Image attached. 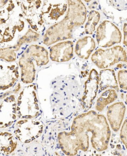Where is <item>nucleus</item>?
I'll return each mask as SVG.
<instances>
[{
	"label": "nucleus",
	"mask_w": 127,
	"mask_h": 156,
	"mask_svg": "<svg viewBox=\"0 0 127 156\" xmlns=\"http://www.w3.org/2000/svg\"><path fill=\"white\" fill-rule=\"evenodd\" d=\"M35 151V152H37V151Z\"/></svg>",
	"instance_id": "cd10ccee"
},
{
	"label": "nucleus",
	"mask_w": 127,
	"mask_h": 156,
	"mask_svg": "<svg viewBox=\"0 0 127 156\" xmlns=\"http://www.w3.org/2000/svg\"><path fill=\"white\" fill-rule=\"evenodd\" d=\"M17 137H18V138H19V139L20 138V136H17Z\"/></svg>",
	"instance_id": "b1692460"
},
{
	"label": "nucleus",
	"mask_w": 127,
	"mask_h": 156,
	"mask_svg": "<svg viewBox=\"0 0 127 156\" xmlns=\"http://www.w3.org/2000/svg\"><path fill=\"white\" fill-rule=\"evenodd\" d=\"M30 141L28 140H26L25 141V143H30Z\"/></svg>",
	"instance_id": "4468645a"
},
{
	"label": "nucleus",
	"mask_w": 127,
	"mask_h": 156,
	"mask_svg": "<svg viewBox=\"0 0 127 156\" xmlns=\"http://www.w3.org/2000/svg\"><path fill=\"white\" fill-rule=\"evenodd\" d=\"M99 84L101 90L108 88H113L115 90H119L114 70L111 69H102L100 72Z\"/></svg>",
	"instance_id": "6e6552de"
},
{
	"label": "nucleus",
	"mask_w": 127,
	"mask_h": 156,
	"mask_svg": "<svg viewBox=\"0 0 127 156\" xmlns=\"http://www.w3.org/2000/svg\"><path fill=\"white\" fill-rule=\"evenodd\" d=\"M35 137H36V138H38V136L36 135V136H35Z\"/></svg>",
	"instance_id": "6ab92c4d"
},
{
	"label": "nucleus",
	"mask_w": 127,
	"mask_h": 156,
	"mask_svg": "<svg viewBox=\"0 0 127 156\" xmlns=\"http://www.w3.org/2000/svg\"><path fill=\"white\" fill-rule=\"evenodd\" d=\"M22 150H18V152H20V151H22Z\"/></svg>",
	"instance_id": "a211bd4d"
},
{
	"label": "nucleus",
	"mask_w": 127,
	"mask_h": 156,
	"mask_svg": "<svg viewBox=\"0 0 127 156\" xmlns=\"http://www.w3.org/2000/svg\"><path fill=\"white\" fill-rule=\"evenodd\" d=\"M26 152H28V151H27V150H26Z\"/></svg>",
	"instance_id": "393cba45"
},
{
	"label": "nucleus",
	"mask_w": 127,
	"mask_h": 156,
	"mask_svg": "<svg viewBox=\"0 0 127 156\" xmlns=\"http://www.w3.org/2000/svg\"><path fill=\"white\" fill-rule=\"evenodd\" d=\"M28 140L29 141H32L31 139Z\"/></svg>",
	"instance_id": "4be33fe9"
},
{
	"label": "nucleus",
	"mask_w": 127,
	"mask_h": 156,
	"mask_svg": "<svg viewBox=\"0 0 127 156\" xmlns=\"http://www.w3.org/2000/svg\"><path fill=\"white\" fill-rule=\"evenodd\" d=\"M69 8L64 19L52 26L53 31L64 38H72V33L75 27L83 25L86 21L87 10L82 1H68Z\"/></svg>",
	"instance_id": "f257e3e1"
},
{
	"label": "nucleus",
	"mask_w": 127,
	"mask_h": 156,
	"mask_svg": "<svg viewBox=\"0 0 127 156\" xmlns=\"http://www.w3.org/2000/svg\"><path fill=\"white\" fill-rule=\"evenodd\" d=\"M127 24L126 23H125V24H124V28H123V31H124V41H123V44L124 45H125V47L127 46Z\"/></svg>",
	"instance_id": "ddd939ff"
},
{
	"label": "nucleus",
	"mask_w": 127,
	"mask_h": 156,
	"mask_svg": "<svg viewBox=\"0 0 127 156\" xmlns=\"http://www.w3.org/2000/svg\"><path fill=\"white\" fill-rule=\"evenodd\" d=\"M50 135H51V133H50Z\"/></svg>",
	"instance_id": "bb28decb"
},
{
	"label": "nucleus",
	"mask_w": 127,
	"mask_h": 156,
	"mask_svg": "<svg viewBox=\"0 0 127 156\" xmlns=\"http://www.w3.org/2000/svg\"><path fill=\"white\" fill-rule=\"evenodd\" d=\"M91 60L99 68L106 69L118 63H127L126 52L119 45L105 50L99 48L92 55Z\"/></svg>",
	"instance_id": "f03ea898"
},
{
	"label": "nucleus",
	"mask_w": 127,
	"mask_h": 156,
	"mask_svg": "<svg viewBox=\"0 0 127 156\" xmlns=\"http://www.w3.org/2000/svg\"><path fill=\"white\" fill-rule=\"evenodd\" d=\"M51 137H50V138H49V140H51Z\"/></svg>",
	"instance_id": "412c9836"
},
{
	"label": "nucleus",
	"mask_w": 127,
	"mask_h": 156,
	"mask_svg": "<svg viewBox=\"0 0 127 156\" xmlns=\"http://www.w3.org/2000/svg\"><path fill=\"white\" fill-rule=\"evenodd\" d=\"M17 131V132L18 133H20L21 132V131L19 129H18V130H17L16 131Z\"/></svg>",
	"instance_id": "2eb2a0df"
},
{
	"label": "nucleus",
	"mask_w": 127,
	"mask_h": 156,
	"mask_svg": "<svg viewBox=\"0 0 127 156\" xmlns=\"http://www.w3.org/2000/svg\"><path fill=\"white\" fill-rule=\"evenodd\" d=\"M99 73L95 69H92L85 83V90L82 99L83 108L89 109L91 107L99 89Z\"/></svg>",
	"instance_id": "20e7f679"
},
{
	"label": "nucleus",
	"mask_w": 127,
	"mask_h": 156,
	"mask_svg": "<svg viewBox=\"0 0 127 156\" xmlns=\"http://www.w3.org/2000/svg\"><path fill=\"white\" fill-rule=\"evenodd\" d=\"M96 47V42L90 36L79 39L76 43L74 51L79 58L88 60Z\"/></svg>",
	"instance_id": "423d86ee"
},
{
	"label": "nucleus",
	"mask_w": 127,
	"mask_h": 156,
	"mask_svg": "<svg viewBox=\"0 0 127 156\" xmlns=\"http://www.w3.org/2000/svg\"><path fill=\"white\" fill-rule=\"evenodd\" d=\"M24 54L28 57H32L38 66H45L49 61L48 52L42 46L32 45Z\"/></svg>",
	"instance_id": "1a4fd4ad"
},
{
	"label": "nucleus",
	"mask_w": 127,
	"mask_h": 156,
	"mask_svg": "<svg viewBox=\"0 0 127 156\" xmlns=\"http://www.w3.org/2000/svg\"><path fill=\"white\" fill-rule=\"evenodd\" d=\"M125 111V107L122 102H116L108 108L107 116L112 127L119 128L123 120Z\"/></svg>",
	"instance_id": "0eeeda50"
},
{
	"label": "nucleus",
	"mask_w": 127,
	"mask_h": 156,
	"mask_svg": "<svg viewBox=\"0 0 127 156\" xmlns=\"http://www.w3.org/2000/svg\"><path fill=\"white\" fill-rule=\"evenodd\" d=\"M37 149V147H36V148H34V150H36Z\"/></svg>",
	"instance_id": "aec40b11"
},
{
	"label": "nucleus",
	"mask_w": 127,
	"mask_h": 156,
	"mask_svg": "<svg viewBox=\"0 0 127 156\" xmlns=\"http://www.w3.org/2000/svg\"><path fill=\"white\" fill-rule=\"evenodd\" d=\"M27 150H28V148H27Z\"/></svg>",
	"instance_id": "c85d7f7f"
},
{
	"label": "nucleus",
	"mask_w": 127,
	"mask_h": 156,
	"mask_svg": "<svg viewBox=\"0 0 127 156\" xmlns=\"http://www.w3.org/2000/svg\"><path fill=\"white\" fill-rule=\"evenodd\" d=\"M48 128V126H47V127H46V129H47Z\"/></svg>",
	"instance_id": "a878e982"
},
{
	"label": "nucleus",
	"mask_w": 127,
	"mask_h": 156,
	"mask_svg": "<svg viewBox=\"0 0 127 156\" xmlns=\"http://www.w3.org/2000/svg\"><path fill=\"white\" fill-rule=\"evenodd\" d=\"M127 71L125 69L119 70L118 73V80L120 87L122 90H127Z\"/></svg>",
	"instance_id": "f8f14e48"
},
{
	"label": "nucleus",
	"mask_w": 127,
	"mask_h": 156,
	"mask_svg": "<svg viewBox=\"0 0 127 156\" xmlns=\"http://www.w3.org/2000/svg\"><path fill=\"white\" fill-rule=\"evenodd\" d=\"M74 44L72 41H62L51 47L50 57L53 61L63 62L69 61L74 55Z\"/></svg>",
	"instance_id": "39448f33"
},
{
	"label": "nucleus",
	"mask_w": 127,
	"mask_h": 156,
	"mask_svg": "<svg viewBox=\"0 0 127 156\" xmlns=\"http://www.w3.org/2000/svg\"><path fill=\"white\" fill-rule=\"evenodd\" d=\"M117 98L114 90L109 89L105 91L97 100L96 109L99 111H103L108 105L114 101Z\"/></svg>",
	"instance_id": "9d476101"
},
{
	"label": "nucleus",
	"mask_w": 127,
	"mask_h": 156,
	"mask_svg": "<svg viewBox=\"0 0 127 156\" xmlns=\"http://www.w3.org/2000/svg\"><path fill=\"white\" fill-rule=\"evenodd\" d=\"M35 140V138H34V137H33L32 138V141L34 140Z\"/></svg>",
	"instance_id": "dca6fc26"
},
{
	"label": "nucleus",
	"mask_w": 127,
	"mask_h": 156,
	"mask_svg": "<svg viewBox=\"0 0 127 156\" xmlns=\"http://www.w3.org/2000/svg\"><path fill=\"white\" fill-rule=\"evenodd\" d=\"M16 140H18V138H16Z\"/></svg>",
	"instance_id": "5701e85b"
},
{
	"label": "nucleus",
	"mask_w": 127,
	"mask_h": 156,
	"mask_svg": "<svg viewBox=\"0 0 127 156\" xmlns=\"http://www.w3.org/2000/svg\"><path fill=\"white\" fill-rule=\"evenodd\" d=\"M100 14L95 10H92L89 12L87 23L85 26V31L86 34H93L95 30V27L100 20Z\"/></svg>",
	"instance_id": "9b49d317"
},
{
	"label": "nucleus",
	"mask_w": 127,
	"mask_h": 156,
	"mask_svg": "<svg viewBox=\"0 0 127 156\" xmlns=\"http://www.w3.org/2000/svg\"><path fill=\"white\" fill-rule=\"evenodd\" d=\"M39 124H40V123L39 122H36V125H38Z\"/></svg>",
	"instance_id": "f3484780"
},
{
	"label": "nucleus",
	"mask_w": 127,
	"mask_h": 156,
	"mask_svg": "<svg viewBox=\"0 0 127 156\" xmlns=\"http://www.w3.org/2000/svg\"><path fill=\"white\" fill-rule=\"evenodd\" d=\"M122 33L119 28L111 21L105 20L98 27L96 38L98 45L103 48H110L121 43Z\"/></svg>",
	"instance_id": "7ed1b4c3"
}]
</instances>
